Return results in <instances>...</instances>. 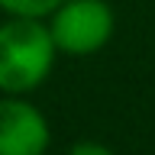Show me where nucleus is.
Listing matches in <instances>:
<instances>
[{
    "instance_id": "39448f33",
    "label": "nucleus",
    "mask_w": 155,
    "mask_h": 155,
    "mask_svg": "<svg viewBox=\"0 0 155 155\" xmlns=\"http://www.w3.org/2000/svg\"><path fill=\"white\" fill-rule=\"evenodd\" d=\"M68 155H116L110 145L104 142H94V139H81V142H74L71 149H68Z\"/></svg>"
},
{
    "instance_id": "f03ea898",
    "label": "nucleus",
    "mask_w": 155,
    "mask_h": 155,
    "mask_svg": "<svg viewBox=\"0 0 155 155\" xmlns=\"http://www.w3.org/2000/svg\"><path fill=\"white\" fill-rule=\"evenodd\" d=\"M58 55L87 58L113 39L116 16L107 0H61L45 19Z\"/></svg>"
},
{
    "instance_id": "7ed1b4c3",
    "label": "nucleus",
    "mask_w": 155,
    "mask_h": 155,
    "mask_svg": "<svg viewBox=\"0 0 155 155\" xmlns=\"http://www.w3.org/2000/svg\"><path fill=\"white\" fill-rule=\"evenodd\" d=\"M52 126L29 94L0 97V155H45Z\"/></svg>"
},
{
    "instance_id": "20e7f679",
    "label": "nucleus",
    "mask_w": 155,
    "mask_h": 155,
    "mask_svg": "<svg viewBox=\"0 0 155 155\" xmlns=\"http://www.w3.org/2000/svg\"><path fill=\"white\" fill-rule=\"evenodd\" d=\"M58 3L61 0H0V13L26 16V19H48Z\"/></svg>"
},
{
    "instance_id": "f257e3e1",
    "label": "nucleus",
    "mask_w": 155,
    "mask_h": 155,
    "mask_svg": "<svg viewBox=\"0 0 155 155\" xmlns=\"http://www.w3.org/2000/svg\"><path fill=\"white\" fill-rule=\"evenodd\" d=\"M58 58L45 19L7 16L0 23V94H32Z\"/></svg>"
}]
</instances>
